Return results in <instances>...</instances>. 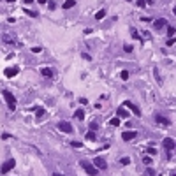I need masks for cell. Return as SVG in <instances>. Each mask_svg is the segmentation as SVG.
<instances>
[{"instance_id":"obj_13","label":"cell","mask_w":176,"mask_h":176,"mask_svg":"<svg viewBox=\"0 0 176 176\" xmlns=\"http://www.w3.org/2000/svg\"><path fill=\"white\" fill-rule=\"evenodd\" d=\"M116 115H118V118H127L129 113H127L125 108H118V109H116Z\"/></svg>"},{"instance_id":"obj_31","label":"cell","mask_w":176,"mask_h":176,"mask_svg":"<svg viewBox=\"0 0 176 176\" xmlns=\"http://www.w3.org/2000/svg\"><path fill=\"white\" fill-rule=\"evenodd\" d=\"M70 144H72V146H74V148H81V143H78V141H72Z\"/></svg>"},{"instance_id":"obj_17","label":"cell","mask_w":176,"mask_h":176,"mask_svg":"<svg viewBox=\"0 0 176 176\" xmlns=\"http://www.w3.org/2000/svg\"><path fill=\"white\" fill-rule=\"evenodd\" d=\"M86 139H88V141H95V139H97V136H95V132H94V130H90V132L86 134Z\"/></svg>"},{"instance_id":"obj_33","label":"cell","mask_w":176,"mask_h":176,"mask_svg":"<svg viewBox=\"0 0 176 176\" xmlns=\"http://www.w3.org/2000/svg\"><path fill=\"white\" fill-rule=\"evenodd\" d=\"M81 56H83V58H85V60H92V56H90V55H88V53H83V55H81Z\"/></svg>"},{"instance_id":"obj_37","label":"cell","mask_w":176,"mask_h":176,"mask_svg":"<svg viewBox=\"0 0 176 176\" xmlns=\"http://www.w3.org/2000/svg\"><path fill=\"white\" fill-rule=\"evenodd\" d=\"M146 4H153V0H146Z\"/></svg>"},{"instance_id":"obj_4","label":"cell","mask_w":176,"mask_h":176,"mask_svg":"<svg viewBox=\"0 0 176 176\" xmlns=\"http://www.w3.org/2000/svg\"><path fill=\"white\" fill-rule=\"evenodd\" d=\"M16 165V160L14 159H9V160H5L4 164H2V167H0V171H2V174H5V173H9L13 167Z\"/></svg>"},{"instance_id":"obj_6","label":"cell","mask_w":176,"mask_h":176,"mask_svg":"<svg viewBox=\"0 0 176 176\" xmlns=\"http://www.w3.org/2000/svg\"><path fill=\"white\" fill-rule=\"evenodd\" d=\"M162 146L167 150V151H171L173 148H176V143H174V139H171V137H165V139L162 141Z\"/></svg>"},{"instance_id":"obj_22","label":"cell","mask_w":176,"mask_h":176,"mask_svg":"<svg viewBox=\"0 0 176 176\" xmlns=\"http://www.w3.org/2000/svg\"><path fill=\"white\" fill-rule=\"evenodd\" d=\"M111 125H113V127H118V125H120V118H118V116L113 118V120H111Z\"/></svg>"},{"instance_id":"obj_14","label":"cell","mask_w":176,"mask_h":176,"mask_svg":"<svg viewBox=\"0 0 176 176\" xmlns=\"http://www.w3.org/2000/svg\"><path fill=\"white\" fill-rule=\"evenodd\" d=\"M74 5H76V0H65V2H64V9H70Z\"/></svg>"},{"instance_id":"obj_29","label":"cell","mask_w":176,"mask_h":176,"mask_svg":"<svg viewBox=\"0 0 176 176\" xmlns=\"http://www.w3.org/2000/svg\"><path fill=\"white\" fill-rule=\"evenodd\" d=\"M143 162L146 164V165H150V164H151V159H150V157H144V159H143Z\"/></svg>"},{"instance_id":"obj_39","label":"cell","mask_w":176,"mask_h":176,"mask_svg":"<svg viewBox=\"0 0 176 176\" xmlns=\"http://www.w3.org/2000/svg\"><path fill=\"white\" fill-rule=\"evenodd\" d=\"M25 2H27V4H30V2H32V0H25Z\"/></svg>"},{"instance_id":"obj_35","label":"cell","mask_w":176,"mask_h":176,"mask_svg":"<svg viewBox=\"0 0 176 176\" xmlns=\"http://www.w3.org/2000/svg\"><path fill=\"white\" fill-rule=\"evenodd\" d=\"M39 4H48V0H37Z\"/></svg>"},{"instance_id":"obj_16","label":"cell","mask_w":176,"mask_h":176,"mask_svg":"<svg viewBox=\"0 0 176 176\" xmlns=\"http://www.w3.org/2000/svg\"><path fill=\"white\" fill-rule=\"evenodd\" d=\"M104 16H106V11H104V9H100V11H97V14H95V19H97V21H100Z\"/></svg>"},{"instance_id":"obj_20","label":"cell","mask_w":176,"mask_h":176,"mask_svg":"<svg viewBox=\"0 0 176 176\" xmlns=\"http://www.w3.org/2000/svg\"><path fill=\"white\" fill-rule=\"evenodd\" d=\"M130 34H132V39H141V35L137 34V30H136V28H130Z\"/></svg>"},{"instance_id":"obj_18","label":"cell","mask_w":176,"mask_h":176,"mask_svg":"<svg viewBox=\"0 0 176 176\" xmlns=\"http://www.w3.org/2000/svg\"><path fill=\"white\" fill-rule=\"evenodd\" d=\"M4 43L11 44V46H14V44H16V43H14V39H13V37H9V35H4Z\"/></svg>"},{"instance_id":"obj_30","label":"cell","mask_w":176,"mask_h":176,"mask_svg":"<svg viewBox=\"0 0 176 176\" xmlns=\"http://www.w3.org/2000/svg\"><path fill=\"white\" fill-rule=\"evenodd\" d=\"M125 51H127V53H132V51H134V48H132L130 44H127V46H125Z\"/></svg>"},{"instance_id":"obj_12","label":"cell","mask_w":176,"mask_h":176,"mask_svg":"<svg viewBox=\"0 0 176 176\" xmlns=\"http://www.w3.org/2000/svg\"><path fill=\"white\" fill-rule=\"evenodd\" d=\"M41 74L46 76V78H53V69H49V67H43V69H41Z\"/></svg>"},{"instance_id":"obj_7","label":"cell","mask_w":176,"mask_h":176,"mask_svg":"<svg viewBox=\"0 0 176 176\" xmlns=\"http://www.w3.org/2000/svg\"><path fill=\"white\" fill-rule=\"evenodd\" d=\"M136 137H137V132L136 130H127V132L122 134V139L123 141H132V139H136Z\"/></svg>"},{"instance_id":"obj_25","label":"cell","mask_w":176,"mask_h":176,"mask_svg":"<svg viewBox=\"0 0 176 176\" xmlns=\"http://www.w3.org/2000/svg\"><path fill=\"white\" fill-rule=\"evenodd\" d=\"M97 129H99V125H97L95 122H92V123H90V130H97Z\"/></svg>"},{"instance_id":"obj_3","label":"cell","mask_w":176,"mask_h":176,"mask_svg":"<svg viewBox=\"0 0 176 176\" xmlns=\"http://www.w3.org/2000/svg\"><path fill=\"white\" fill-rule=\"evenodd\" d=\"M58 130H62L64 134H72L74 132V127H72L69 122H60L58 123Z\"/></svg>"},{"instance_id":"obj_19","label":"cell","mask_w":176,"mask_h":176,"mask_svg":"<svg viewBox=\"0 0 176 176\" xmlns=\"http://www.w3.org/2000/svg\"><path fill=\"white\" fill-rule=\"evenodd\" d=\"M23 11H25V14L30 16V18H37V13H35V11H30V9H23Z\"/></svg>"},{"instance_id":"obj_2","label":"cell","mask_w":176,"mask_h":176,"mask_svg":"<svg viewBox=\"0 0 176 176\" xmlns=\"http://www.w3.org/2000/svg\"><path fill=\"white\" fill-rule=\"evenodd\" d=\"M81 167L86 171L88 176H97V171H99V169H97L92 162H88V160H81Z\"/></svg>"},{"instance_id":"obj_8","label":"cell","mask_w":176,"mask_h":176,"mask_svg":"<svg viewBox=\"0 0 176 176\" xmlns=\"http://www.w3.org/2000/svg\"><path fill=\"white\" fill-rule=\"evenodd\" d=\"M123 106H127V108H129V109H130V111L134 113V115H137V116L141 115V111H139V108H137L136 104H132L130 100H125V102H123Z\"/></svg>"},{"instance_id":"obj_36","label":"cell","mask_w":176,"mask_h":176,"mask_svg":"<svg viewBox=\"0 0 176 176\" xmlns=\"http://www.w3.org/2000/svg\"><path fill=\"white\" fill-rule=\"evenodd\" d=\"M53 176H62V174L60 173H53Z\"/></svg>"},{"instance_id":"obj_40","label":"cell","mask_w":176,"mask_h":176,"mask_svg":"<svg viewBox=\"0 0 176 176\" xmlns=\"http://www.w3.org/2000/svg\"><path fill=\"white\" fill-rule=\"evenodd\" d=\"M171 176H176V173H174V174H171Z\"/></svg>"},{"instance_id":"obj_38","label":"cell","mask_w":176,"mask_h":176,"mask_svg":"<svg viewBox=\"0 0 176 176\" xmlns=\"http://www.w3.org/2000/svg\"><path fill=\"white\" fill-rule=\"evenodd\" d=\"M173 13H174V16H176V7H174V9H173Z\"/></svg>"},{"instance_id":"obj_15","label":"cell","mask_w":176,"mask_h":176,"mask_svg":"<svg viewBox=\"0 0 176 176\" xmlns=\"http://www.w3.org/2000/svg\"><path fill=\"white\" fill-rule=\"evenodd\" d=\"M74 118H78V120H83V118H85V111H83V109H78V111H74Z\"/></svg>"},{"instance_id":"obj_9","label":"cell","mask_w":176,"mask_h":176,"mask_svg":"<svg viewBox=\"0 0 176 176\" xmlns=\"http://www.w3.org/2000/svg\"><path fill=\"white\" fill-rule=\"evenodd\" d=\"M155 122H157L159 125H164V127H169V125H171V122L165 118V116H162V115H157V116H155Z\"/></svg>"},{"instance_id":"obj_21","label":"cell","mask_w":176,"mask_h":176,"mask_svg":"<svg viewBox=\"0 0 176 176\" xmlns=\"http://www.w3.org/2000/svg\"><path fill=\"white\" fill-rule=\"evenodd\" d=\"M120 78H122L123 81H127V79H129V72H127V70H122V74H120Z\"/></svg>"},{"instance_id":"obj_26","label":"cell","mask_w":176,"mask_h":176,"mask_svg":"<svg viewBox=\"0 0 176 176\" xmlns=\"http://www.w3.org/2000/svg\"><path fill=\"white\" fill-rule=\"evenodd\" d=\"M146 5V0H137V7H144Z\"/></svg>"},{"instance_id":"obj_34","label":"cell","mask_w":176,"mask_h":176,"mask_svg":"<svg viewBox=\"0 0 176 176\" xmlns=\"http://www.w3.org/2000/svg\"><path fill=\"white\" fill-rule=\"evenodd\" d=\"M48 5H49V9H55V7H56L55 2H48Z\"/></svg>"},{"instance_id":"obj_32","label":"cell","mask_w":176,"mask_h":176,"mask_svg":"<svg viewBox=\"0 0 176 176\" xmlns=\"http://www.w3.org/2000/svg\"><path fill=\"white\" fill-rule=\"evenodd\" d=\"M155 153H157V150H155V148H148V155H155Z\"/></svg>"},{"instance_id":"obj_27","label":"cell","mask_w":176,"mask_h":176,"mask_svg":"<svg viewBox=\"0 0 176 176\" xmlns=\"http://www.w3.org/2000/svg\"><path fill=\"white\" fill-rule=\"evenodd\" d=\"M41 51H43V48H39V46L32 48V53H41Z\"/></svg>"},{"instance_id":"obj_23","label":"cell","mask_w":176,"mask_h":176,"mask_svg":"<svg viewBox=\"0 0 176 176\" xmlns=\"http://www.w3.org/2000/svg\"><path fill=\"white\" fill-rule=\"evenodd\" d=\"M120 162H122L123 165H129V164H130V159H129V157H123V159H122Z\"/></svg>"},{"instance_id":"obj_11","label":"cell","mask_w":176,"mask_h":176,"mask_svg":"<svg viewBox=\"0 0 176 176\" xmlns=\"http://www.w3.org/2000/svg\"><path fill=\"white\" fill-rule=\"evenodd\" d=\"M18 72H19V70H18V67H13V69H5L4 74H5V78H14Z\"/></svg>"},{"instance_id":"obj_5","label":"cell","mask_w":176,"mask_h":176,"mask_svg":"<svg viewBox=\"0 0 176 176\" xmlns=\"http://www.w3.org/2000/svg\"><path fill=\"white\" fill-rule=\"evenodd\" d=\"M92 164H94V165H95L97 169H100V171H104V169H108V162H106L104 159H102V157H95V160L92 162Z\"/></svg>"},{"instance_id":"obj_24","label":"cell","mask_w":176,"mask_h":176,"mask_svg":"<svg viewBox=\"0 0 176 176\" xmlns=\"http://www.w3.org/2000/svg\"><path fill=\"white\" fill-rule=\"evenodd\" d=\"M43 115H44V109H43V108H41V109H37V113H35V116H37V120H39L41 116H43Z\"/></svg>"},{"instance_id":"obj_1","label":"cell","mask_w":176,"mask_h":176,"mask_svg":"<svg viewBox=\"0 0 176 176\" xmlns=\"http://www.w3.org/2000/svg\"><path fill=\"white\" fill-rule=\"evenodd\" d=\"M2 95H4V99H5V102H7L9 109L14 111V109H16V97H14L9 90H2Z\"/></svg>"},{"instance_id":"obj_10","label":"cell","mask_w":176,"mask_h":176,"mask_svg":"<svg viewBox=\"0 0 176 176\" xmlns=\"http://www.w3.org/2000/svg\"><path fill=\"white\" fill-rule=\"evenodd\" d=\"M165 25H167V21H165L164 18H160V19H155V21H153V28H155V30H162Z\"/></svg>"},{"instance_id":"obj_28","label":"cell","mask_w":176,"mask_h":176,"mask_svg":"<svg viewBox=\"0 0 176 176\" xmlns=\"http://www.w3.org/2000/svg\"><path fill=\"white\" fill-rule=\"evenodd\" d=\"M174 32H176V30H174V27H167V34H169V35H173Z\"/></svg>"}]
</instances>
